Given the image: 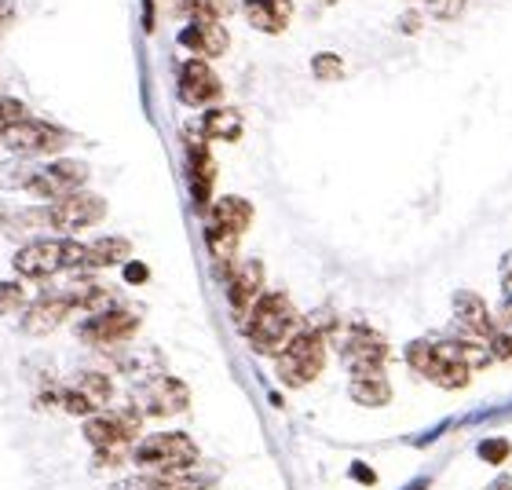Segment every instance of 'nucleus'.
I'll list each match as a JSON object with an SVG mask.
<instances>
[{"instance_id": "nucleus-9", "label": "nucleus", "mask_w": 512, "mask_h": 490, "mask_svg": "<svg viewBox=\"0 0 512 490\" xmlns=\"http://www.w3.org/2000/svg\"><path fill=\"white\" fill-rule=\"evenodd\" d=\"M103 216H107V198H99V194L85 191V187L59 198V202H48L52 231H63V235H77L85 227H96Z\"/></svg>"}, {"instance_id": "nucleus-3", "label": "nucleus", "mask_w": 512, "mask_h": 490, "mask_svg": "<svg viewBox=\"0 0 512 490\" xmlns=\"http://www.w3.org/2000/svg\"><path fill=\"white\" fill-rule=\"evenodd\" d=\"M322 366H326V333L319 326H300L275 359L278 381L286 384V388L311 384L322 373Z\"/></svg>"}, {"instance_id": "nucleus-25", "label": "nucleus", "mask_w": 512, "mask_h": 490, "mask_svg": "<svg viewBox=\"0 0 512 490\" xmlns=\"http://www.w3.org/2000/svg\"><path fill=\"white\" fill-rule=\"evenodd\" d=\"M33 172H37V165H30V158L8 161V165H0V183H4V187H19V191H26L33 180Z\"/></svg>"}, {"instance_id": "nucleus-6", "label": "nucleus", "mask_w": 512, "mask_h": 490, "mask_svg": "<svg viewBox=\"0 0 512 490\" xmlns=\"http://www.w3.org/2000/svg\"><path fill=\"white\" fill-rule=\"evenodd\" d=\"M0 143L15 154V158H37V154H59L70 143V132L52 121L41 118H22L19 125H11L0 132Z\"/></svg>"}, {"instance_id": "nucleus-19", "label": "nucleus", "mask_w": 512, "mask_h": 490, "mask_svg": "<svg viewBox=\"0 0 512 490\" xmlns=\"http://www.w3.org/2000/svg\"><path fill=\"white\" fill-rule=\"evenodd\" d=\"M242 15H246V22L253 30L275 37L293 19V0H249V4H242Z\"/></svg>"}, {"instance_id": "nucleus-38", "label": "nucleus", "mask_w": 512, "mask_h": 490, "mask_svg": "<svg viewBox=\"0 0 512 490\" xmlns=\"http://www.w3.org/2000/svg\"><path fill=\"white\" fill-rule=\"evenodd\" d=\"M491 490H512V480H509V476H502V480L494 483V487H491Z\"/></svg>"}, {"instance_id": "nucleus-30", "label": "nucleus", "mask_w": 512, "mask_h": 490, "mask_svg": "<svg viewBox=\"0 0 512 490\" xmlns=\"http://www.w3.org/2000/svg\"><path fill=\"white\" fill-rule=\"evenodd\" d=\"M509 450V439H487V443H480V458L491 461V465H502L509 458Z\"/></svg>"}, {"instance_id": "nucleus-24", "label": "nucleus", "mask_w": 512, "mask_h": 490, "mask_svg": "<svg viewBox=\"0 0 512 490\" xmlns=\"http://www.w3.org/2000/svg\"><path fill=\"white\" fill-rule=\"evenodd\" d=\"M311 77L322 81V85H333V81H341L344 77V59L333 52H319L311 55Z\"/></svg>"}, {"instance_id": "nucleus-5", "label": "nucleus", "mask_w": 512, "mask_h": 490, "mask_svg": "<svg viewBox=\"0 0 512 490\" xmlns=\"http://www.w3.org/2000/svg\"><path fill=\"white\" fill-rule=\"evenodd\" d=\"M333 337H337L341 363L348 366L352 377H363V373H384V363H388V344H384L381 333L366 330V326H344V330H337Z\"/></svg>"}, {"instance_id": "nucleus-35", "label": "nucleus", "mask_w": 512, "mask_h": 490, "mask_svg": "<svg viewBox=\"0 0 512 490\" xmlns=\"http://www.w3.org/2000/svg\"><path fill=\"white\" fill-rule=\"evenodd\" d=\"M502 286H505V297H512V253L502 260Z\"/></svg>"}, {"instance_id": "nucleus-4", "label": "nucleus", "mask_w": 512, "mask_h": 490, "mask_svg": "<svg viewBox=\"0 0 512 490\" xmlns=\"http://www.w3.org/2000/svg\"><path fill=\"white\" fill-rule=\"evenodd\" d=\"M132 461L150 472H183L198 465V443L187 432H158L139 439L132 447Z\"/></svg>"}, {"instance_id": "nucleus-12", "label": "nucleus", "mask_w": 512, "mask_h": 490, "mask_svg": "<svg viewBox=\"0 0 512 490\" xmlns=\"http://www.w3.org/2000/svg\"><path fill=\"white\" fill-rule=\"evenodd\" d=\"M187 165H191V194L198 213H209V205L216 202L213 198V183H216V161L209 154V143L198 132H187Z\"/></svg>"}, {"instance_id": "nucleus-32", "label": "nucleus", "mask_w": 512, "mask_h": 490, "mask_svg": "<svg viewBox=\"0 0 512 490\" xmlns=\"http://www.w3.org/2000/svg\"><path fill=\"white\" fill-rule=\"evenodd\" d=\"M494 322H498V330L512 333V297H505V304L494 311Z\"/></svg>"}, {"instance_id": "nucleus-33", "label": "nucleus", "mask_w": 512, "mask_h": 490, "mask_svg": "<svg viewBox=\"0 0 512 490\" xmlns=\"http://www.w3.org/2000/svg\"><path fill=\"white\" fill-rule=\"evenodd\" d=\"M395 26H399V33H417V30H421V11H406Z\"/></svg>"}, {"instance_id": "nucleus-17", "label": "nucleus", "mask_w": 512, "mask_h": 490, "mask_svg": "<svg viewBox=\"0 0 512 490\" xmlns=\"http://www.w3.org/2000/svg\"><path fill=\"white\" fill-rule=\"evenodd\" d=\"M205 227H216V231H224V235L242 238L249 227H253V205H249L246 198H238V194H224V198H216V202L209 205Z\"/></svg>"}, {"instance_id": "nucleus-16", "label": "nucleus", "mask_w": 512, "mask_h": 490, "mask_svg": "<svg viewBox=\"0 0 512 490\" xmlns=\"http://www.w3.org/2000/svg\"><path fill=\"white\" fill-rule=\"evenodd\" d=\"M70 297L66 293H48V297H37L33 304H26L22 311V330L30 333V337H48L52 330H59L66 319H70Z\"/></svg>"}, {"instance_id": "nucleus-1", "label": "nucleus", "mask_w": 512, "mask_h": 490, "mask_svg": "<svg viewBox=\"0 0 512 490\" xmlns=\"http://www.w3.org/2000/svg\"><path fill=\"white\" fill-rule=\"evenodd\" d=\"M300 330V315L289 304L286 293H264L256 300L253 311L246 315V337L256 352L278 355L286 348V341Z\"/></svg>"}, {"instance_id": "nucleus-11", "label": "nucleus", "mask_w": 512, "mask_h": 490, "mask_svg": "<svg viewBox=\"0 0 512 490\" xmlns=\"http://www.w3.org/2000/svg\"><path fill=\"white\" fill-rule=\"evenodd\" d=\"M176 92H180L183 107H209V103H216V99H220L224 85H220V77L213 74L209 59L194 55V59H187V63L180 66Z\"/></svg>"}, {"instance_id": "nucleus-26", "label": "nucleus", "mask_w": 512, "mask_h": 490, "mask_svg": "<svg viewBox=\"0 0 512 490\" xmlns=\"http://www.w3.org/2000/svg\"><path fill=\"white\" fill-rule=\"evenodd\" d=\"M19 311H26V286L19 278L0 282V315H19Z\"/></svg>"}, {"instance_id": "nucleus-8", "label": "nucleus", "mask_w": 512, "mask_h": 490, "mask_svg": "<svg viewBox=\"0 0 512 490\" xmlns=\"http://www.w3.org/2000/svg\"><path fill=\"white\" fill-rule=\"evenodd\" d=\"M88 183V165L85 161H74V158H59V161H48V165H37L33 172L30 187L26 194L33 198H41V202H59L66 194L81 191Z\"/></svg>"}, {"instance_id": "nucleus-13", "label": "nucleus", "mask_w": 512, "mask_h": 490, "mask_svg": "<svg viewBox=\"0 0 512 490\" xmlns=\"http://www.w3.org/2000/svg\"><path fill=\"white\" fill-rule=\"evenodd\" d=\"M180 44L187 52L202 55V59H220L227 52V26L224 19H213V15H191L187 26L180 30Z\"/></svg>"}, {"instance_id": "nucleus-15", "label": "nucleus", "mask_w": 512, "mask_h": 490, "mask_svg": "<svg viewBox=\"0 0 512 490\" xmlns=\"http://www.w3.org/2000/svg\"><path fill=\"white\" fill-rule=\"evenodd\" d=\"M260 297H264V264H260V260L238 264L235 271L227 275V300H231V311L246 322V315L253 311V304Z\"/></svg>"}, {"instance_id": "nucleus-28", "label": "nucleus", "mask_w": 512, "mask_h": 490, "mask_svg": "<svg viewBox=\"0 0 512 490\" xmlns=\"http://www.w3.org/2000/svg\"><path fill=\"white\" fill-rule=\"evenodd\" d=\"M22 118H30V114H26V103L15 96H0V132L11 125H19Z\"/></svg>"}, {"instance_id": "nucleus-2", "label": "nucleus", "mask_w": 512, "mask_h": 490, "mask_svg": "<svg viewBox=\"0 0 512 490\" xmlns=\"http://www.w3.org/2000/svg\"><path fill=\"white\" fill-rule=\"evenodd\" d=\"M88 245L74 238H33L15 253V275L19 278H52L59 271H85Z\"/></svg>"}, {"instance_id": "nucleus-23", "label": "nucleus", "mask_w": 512, "mask_h": 490, "mask_svg": "<svg viewBox=\"0 0 512 490\" xmlns=\"http://www.w3.org/2000/svg\"><path fill=\"white\" fill-rule=\"evenodd\" d=\"M74 388H77V392H85L96 406H107L110 395H114V384H110V377H107V373H99V370L77 373Z\"/></svg>"}, {"instance_id": "nucleus-31", "label": "nucleus", "mask_w": 512, "mask_h": 490, "mask_svg": "<svg viewBox=\"0 0 512 490\" xmlns=\"http://www.w3.org/2000/svg\"><path fill=\"white\" fill-rule=\"evenodd\" d=\"M147 264H136V260H128L125 264V282H132V286H139V282H147Z\"/></svg>"}, {"instance_id": "nucleus-37", "label": "nucleus", "mask_w": 512, "mask_h": 490, "mask_svg": "<svg viewBox=\"0 0 512 490\" xmlns=\"http://www.w3.org/2000/svg\"><path fill=\"white\" fill-rule=\"evenodd\" d=\"M11 213H15V209H11V205H8V202H0V231H4V227H8Z\"/></svg>"}, {"instance_id": "nucleus-27", "label": "nucleus", "mask_w": 512, "mask_h": 490, "mask_svg": "<svg viewBox=\"0 0 512 490\" xmlns=\"http://www.w3.org/2000/svg\"><path fill=\"white\" fill-rule=\"evenodd\" d=\"M66 410V414H74V417H92L99 410L92 399H88L85 392H77V388H66L63 392V403H59Z\"/></svg>"}, {"instance_id": "nucleus-39", "label": "nucleus", "mask_w": 512, "mask_h": 490, "mask_svg": "<svg viewBox=\"0 0 512 490\" xmlns=\"http://www.w3.org/2000/svg\"><path fill=\"white\" fill-rule=\"evenodd\" d=\"M242 4H249V0H242Z\"/></svg>"}, {"instance_id": "nucleus-18", "label": "nucleus", "mask_w": 512, "mask_h": 490, "mask_svg": "<svg viewBox=\"0 0 512 490\" xmlns=\"http://www.w3.org/2000/svg\"><path fill=\"white\" fill-rule=\"evenodd\" d=\"M454 319L465 333L472 337H491L498 330V322H494V311L487 308V300L480 293H472V289H461L458 297H454Z\"/></svg>"}, {"instance_id": "nucleus-14", "label": "nucleus", "mask_w": 512, "mask_h": 490, "mask_svg": "<svg viewBox=\"0 0 512 490\" xmlns=\"http://www.w3.org/2000/svg\"><path fill=\"white\" fill-rule=\"evenodd\" d=\"M187 403H191L187 384L169 377V373L154 377V381L139 392V406H143V414H150V417H176L187 410Z\"/></svg>"}, {"instance_id": "nucleus-10", "label": "nucleus", "mask_w": 512, "mask_h": 490, "mask_svg": "<svg viewBox=\"0 0 512 490\" xmlns=\"http://www.w3.org/2000/svg\"><path fill=\"white\" fill-rule=\"evenodd\" d=\"M139 330V315L128 308H107L96 311L81 322V341L92 344V348H110V344H125L128 337H136Z\"/></svg>"}, {"instance_id": "nucleus-7", "label": "nucleus", "mask_w": 512, "mask_h": 490, "mask_svg": "<svg viewBox=\"0 0 512 490\" xmlns=\"http://www.w3.org/2000/svg\"><path fill=\"white\" fill-rule=\"evenodd\" d=\"M139 425H143V410L139 406H121V410H110V414L85 417V439L96 450H132Z\"/></svg>"}, {"instance_id": "nucleus-22", "label": "nucleus", "mask_w": 512, "mask_h": 490, "mask_svg": "<svg viewBox=\"0 0 512 490\" xmlns=\"http://www.w3.org/2000/svg\"><path fill=\"white\" fill-rule=\"evenodd\" d=\"M348 395H352L359 406H370V410H377V406L392 403V384H388V377H384V373H363V377H352V384H348Z\"/></svg>"}, {"instance_id": "nucleus-20", "label": "nucleus", "mask_w": 512, "mask_h": 490, "mask_svg": "<svg viewBox=\"0 0 512 490\" xmlns=\"http://www.w3.org/2000/svg\"><path fill=\"white\" fill-rule=\"evenodd\" d=\"M128 256H132V242H128V238H121V235L96 238V242H88L85 271H99V267L128 264Z\"/></svg>"}, {"instance_id": "nucleus-34", "label": "nucleus", "mask_w": 512, "mask_h": 490, "mask_svg": "<svg viewBox=\"0 0 512 490\" xmlns=\"http://www.w3.org/2000/svg\"><path fill=\"white\" fill-rule=\"evenodd\" d=\"M11 19H15V4H11V0H0V30H8Z\"/></svg>"}, {"instance_id": "nucleus-29", "label": "nucleus", "mask_w": 512, "mask_h": 490, "mask_svg": "<svg viewBox=\"0 0 512 490\" xmlns=\"http://www.w3.org/2000/svg\"><path fill=\"white\" fill-rule=\"evenodd\" d=\"M425 8H428V15H432V19L450 22V19H458L461 11H465V0H425Z\"/></svg>"}, {"instance_id": "nucleus-36", "label": "nucleus", "mask_w": 512, "mask_h": 490, "mask_svg": "<svg viewBox=\"0 0 512 490\" xmlns=\"http://www.w3.org/2000/svg\"><path fill=\"white\" fill-rule=\"evenodd\" d=\"M143 30H154V0H143Z\"/></svg>"}, {"instance_id": "nucleus-21", "label": "nucleus", "mask_w": 512, "mask_h": 490, "mask_svg": "<svg viewBox=\"0 0 512 490\" xmlns=\"http://www.w3.org/2000/svg\"><path fill=\"white\" fill-rule=\"evenodd\" d=\"M242 114L231 107H213L209 114L202 118V136L213 139V143H235L242 139Z\"/></svg>"}]
</instances>
